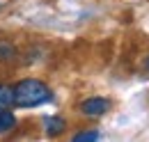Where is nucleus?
I'll use <instances>...</instances> for the list:
<instances>
[{"instance_id":"5","label":"nucleus","mask_w":149,"mask_h":142,"mask_svg":"<svg viewBox=\"0 0 149 142\" xmlns=\"http://www.w3.org/2000/svg\"><path fill=\"white\" fill-rule=\"evenodd\" d=\"M14 126H16L14 112H9L7 108H0V135H2V133H9Z\"/></svg>"},{"instance_id":"7","label":"nucleus","mask_w":149,"mask_h":142,"mask_svg":"<svg viewBox=\"0 0 149 142\" xmlns=\"http://www.w3.org/2000/svg\"><path fill=\"white\" fill-rule=\"evenodd\" d=\"M101 133L99 131H85V133H76L74 135V142H83V140H99Z\"/></svg>"},{"instance_id":"1","label":"nucleus","mask_w":149,"mask_h":142,"mask_svg":"<svg viewBox=\"0 0 149 142\" xmlns=\"http://www.w3.org/2000/svg\"><path fill=\"white\" fill-rule=\"evenodd\" d=\"M14 106L19 108H37L41 103H48L53 99V92L46 83H41L37 78H23L14 87Z\"/></svg>"},{"instance_id":"8","label":"nucleus","mask_w":149,"mask_h":142,"mask_svg":"<svg viewBox=\"0 0 149 142\" xmlns=\"http://www.w3.org/2000/svg\"><path fill=\"white\" fill-rule=\"evenodd\" d=\"M147 64H149V62H147Z\"/></svg>"},{"instance_id":"4","label":"nucleus","mask_w":149,"mask_h":142,"mask_svg":"<svg viewBox=\"0 0 149 142\" xmlns=\"http://www.w3.org/2000/svg\"><path fill=\"white\" fill-rule=\"evenodd\" d=\"M64 119L62 117H44V128H46V135H51V138H55L60 135L62 131H64Z\"/></svg>"},{"instance_id":"2","label":"nucleus","mask_w":149,"mask_h":142,"mask_svg":"<svg viewBox=\"0 0 149 142\" xmlns=\"http://www.w3.org/2000/svg\"><path fill=\"white\" fill-rule=\"evenodd\" d=\"M110 110V101L103 99V96H90L80 103V115L90 117V119H96V117H103L106 112Z\"/></svg>"},{"instance_id":"6","label":"nucleus","mask_w":149,"mask_h":142,"mask_svg":"<svg viewBox=\"0 0 149 142\" xmlns=\"http://www.w3.org/2000/svg\"><path fill=\"white\" fill-rule=\"evenodd\" d=\"M14 106V92L9 85H0V108H12Z\"/></svg>"},{"instance_id":"3","label":"nucleus","mask_w":149,"mask_h":142,"mask_svg":"<svg viewBox=\"0 0 149 142\" xmlns=\"http://www.w3.org/2000/svg\"><path fill=\"white\" fill-rule=\"evenodd\" d=\"M16 57H19L16 46H14L12 41H7V39H0V62H2V64H12Z\"/></svg>"}]
</instances>
